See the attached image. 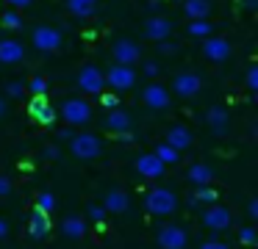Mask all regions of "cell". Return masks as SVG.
Masks as SVG:
<instances>
[{"instance_id":"obj_13","label":"cell","mask_w":258,"mask_h":249,"mask_svg":"<svg viewBox=\"0 0 258 249\" xmlns=\"http://www.w3.org/2000/svg\"><path fill=\"white\" fill-rule=\"evenodd\" d=\"M136 172H139L142 177H147V180H156V177L164 175V163L156 158V152L139 155V158H136Z\"/></svg>"},{"instance_id":"obj_41","label":"cell","mask_w":258,"mask_h":249,"mask_svg":"<svg viewBox=\"0 0 258 249\" xmlns=\"http://www.w3.org/2000/svg\"><path fill=\"white\" fill-rule=\"evenodd\" d=\"M247 213H250L252 219L258 216V199H250V205H247Z\"/></svg>"},{"instance_id":"obj_28","label":"cell","mask_w":258,"mask_h":249,"mask_svg":"<svg viewBox=\"0 0 258 249\" xmlns=\"http://www.w3.org/2000/svg\"><path fill=\"white\" fill-rule=\"evenodd\" d=\"M53 208H56V197H53L50 191H45V194L36 197V210H39V213H50Z\"/></svg>"},{"instance_id":"obj_37","label":"cell","mask_w":258,"mask_h":249,"mask_svg":"<svg viewBox=\"0 0 258 249\" xmlns=\"http://www.w3.org/2000/svg\"><path fill=\"white\" fill-rule=\"evenodd\" d=\"M12 194V180L6 175H0V197H9Z\"/></svg>"},{"instance_id":"obj_36","label":"cell","mask_w":258,"mask_h":249,"mask_svg":"<svg viewBox=\"0 0 258 249\" xmlns=\"http://www.w3.org/2000/svg\"><path fill=\"white\" fill-rule=\"evenodd\" d=\"M100 103L106 105V108H117L119 100H117V94H100Z\"/></svg>"},{"instance_id":"obj_43","label":"cell","mask_w":258,"mask_h":249,"mask_svg":"<svg viewBox=\"0 0 258 249\" xmlns=\"http://www.w3.org/2000/svg\"><path fill=\"white\" fill-rule=\"evenodd\" d=\"M9 6H14V9H25V6H31V0H6Z\"/></svg>"},{"instance_id":"obj_31","label":"cell","mask_w":258,"mask_h":249,"mask_svg":"<svg viewBox=\"0 0 258 249\" xmlns=\"http://www.w3.org/2000/svg\"><path fill=\"white\" fill-rule=\"evenodd\" d=\"M25 89H28L34 97H42V94L47 92V80H45V77H31V83H28Z\"/></svg>"},{"instance_id":"obj_46","label":"cell","mask_w":258,"mask_h":249,"mask_svg":"<svg viewBox=\"0 0 258 249\" xmlns=\"http://www.w3.org/2000/svg\"><path fill=\"white\" fill-rule=\"evenodd\" d=\"M241 6H244V9H255L258 0H241Z\"/></svg>"},{"instance_id":"obj_9","label":"cell","mask_w":258,"mask_h":249,"mask_svg":"<svg viewBox=\"0 0 258 249\" xmlns=\"http://www.w3.org/2000/svg\"><path fill=\"white\" fill-rule=\"evenodd\" d=\"M156 241L161 249H186V232L180 230L178 224H167V227L158 230Z\"/></svg>"},{"instance_id":"obj_14","label":"cell","mask_w":258,"mask_h":249,"mask_svg":"<svg viewBox=\"0 0 258 249\" xmlns=\"http://www.w3.org/2000/svg\"><path fill=\"white\" fill-rule=\"evenodd\" d=\"M25 58V47L17 39H0V64H20Z\"/></svg>"},{"instance_id":"obj_1","label":"cell","mask_w":258,"mask_h":249,"mask_svg":"<svg viewBox=\"0 0 258 249\" xmlns=\"http://www.w3.org/2000/svg\"><path fill=\"white\" fill-rule=\"evenodd\" d=\"M145 208H147V213H153V216H169L178 208V197H175L169 188H153L145 197Z\"/></svg>"},{"instance_id":"obj_15","label":"cell","mask_w":258,"mask_h":249,"mask_svg":"<svg viewBox=\"0 0 258 249\" xmlns=\"http://www.w3.org/2000/svg\"><path fill=\"white\" fill-rule=\"evenodd\" d=\"M203 53H206V58H211V61H225L230 55V44H228V39L211 36V39H206V44H203Z\"/></svg>"},{"instance_id":"obj_25","label":"cell","mask_w":258,"mask_h":249,"mask_svg":"<svg viewBox=\"0 0 258 249\" xmlns=\"http://www.w3.org/2000/svg\"><path fill=\"white\" fill-rule=\"evenodd\" d=\"M67 9L75 17H92L97 11V0H67Z\"/></svg>"},{"instance_id":"obj_45","label":"cell","mask_w":258,"mask_h":249,"mask_svg":"<svg viewBox=\"0 0 258 249\" xmlns=\"http://www.w3.org/2000/svg\"><path fill=\"white\" fill-rule=\"evenodd\" d=\"M58 136H61V138H64V141H70V138H73V136H75V133H73V130H70V127H64V130H58Z\"/></svg>"},{"instance_id":"obj_16","label":"cell","mask_w":258,"mask_h":249,"mask_svg":"<svg viewBox=\"0 0 258 249\" xmlns=\"http://www.w3.org/2000/svg\"><path fill=\"white\" fill-rule=\"evenodd\" d=\"M128 194L119 191V188H114V191H108L106 197H103V210H111V213H125L128 210Z\"/></svg>"},{"instance_id":"obj_40","label":"cell","mask_w":258,"mask_h":249,"mask_svg":"<svg viewBox=\"0 0 258 249\" xmlns=\"http://www.w3.org/2000/svg\"><path fill=\"white\" fill-rule=\"evenodd\" d=\"M158 50H161V53H164V55H169V53H175V50H178V47H175V44H172V42H167V39H164V42H161V44H158Z\"/></svg>"},{"instance_id":"obj_5","label":"cell","mask_w":258,"mask_h":249,"mask_svg":"<svg viewBox=\"0 0 258 249\" xmlns=\"http://www.w3.org/2000/svg\"><path fill=\"white\" fill-rule=\"evenodd\" d=\"M31 39H34V47L42 50V53H53V50L61 47V33L53 25H36Z\"/></svg>"},{"instance_id":"obj_42","label":"cell","mask_w":258,"mask_h":249,"mask_svg":"<svg viewBox=\"0 0 258 249\" xmlns=\"http://www.w3.org/2000/svg\"><path fill=\"white\" fill-rule=\"evenodd\" d=\"M45 155H47V158H50V160H56V158H58V155H61V152H58V147H53V144H50V147L45 149Z\"/></svg>"},{"instance_id":"obj_8","label":"cell","mask_w":258,"mask_h":249,"mask_svg":"<svg viewBox=\"0 0 258 249\" xmlns=\"http://www.w3.org/2000/svg\"><path fill=\"white\" fill-rule=\"evenodd\" d=\"M142 100L150 111H164L169 105V89L161 83H147L145 92H142Z\"/></svg>"},{"instance_id":"obj_2","label":"cell","mask_w":258,"mask_h":249,"mask_svg":"<svg viewBox=\"0 0 258 249\" xmlns=\"http://www.w3.org/2000/svg\"><path fill=\"white\" fill-rule=\"evenodd\" d=\"M70 149H73L75 158L92 160V158L100 155V138H97L95 133H75V136L70 138Z\"/></svg>"},{"instance_id":"obj_27","label":"cell","mask_w":258,"mask_h":249,"mask_svg":"<svg viewBox=\"0 0 258 249\" xmlns=\"http://www.w3.org/2000/svg\"><path fill=\"white\" fill-rule=\"evenodd\" d=\"M217 191H214L211 186H197V191H195V202H206V205H214L217 202Z\"/></svg>"},{"instance_id":"obj_26","label":"cell","mask_w":258,"mask_h":249,"mask_svg":"<svg viewBox=\"0 0 258 249\" xmlns=\"http://www.w3.org/2000/svg\"><path fill=\"white\" fill-rule=\"evenodd\" d=\"M156 158L161 160L164 166H167V163H178L180 155H178V149H172L167 141H164V144H158V147H156Z\"/></svg>"},{"instance_id":"obj_30","label":"cell","mask_w":258,"mask_h":249,"mask_svg":"<svg viewBox=\"0 0 258 249\" xmlns=\"http://www.w3.org/2000/svg\"><path fill=\"white\" fill-rule=\"evenodd\" d=\"M189 33H191V36H208V33H211V22H206V20H191V22H189Z\"/></svg>"},{"instance_id":"obj_35","label":"cell","mask_w":258,"mask_h":249,"mask_svg":"<svg viewBox=\"0 0 258 249\" xmlns=\"http://www.w3.org/2000/svg\"><path fill=\"white\" fill-rule=\"evenodd\" d=\"M247 86H250V92L258 89V66H250V72H247Z\"/></svg>"},{"instance_id":"obj_39","label":"cell","mask_w":258,"mask_h":249,"mask_svg":"<svg viewBox=\"0 0 258 249\" xmlns=\"http://www.w3.org/2000/svg\"><path fill=\"white\" fill-rule=\"evenodd\" d=\"M200 249H228V243H222V241H206V243H200Z\"/></svg>"},{"instance_id":"obj_12","label":"cell","mask_w":258,"mask_h":249,"mask_svg":"<svg viewBox=\"0 0 258 249\" xmlns=\"http://www.w3.org/2000/svg\"><path fill=\"white\" fill-rule=\"evenodd\" d=\"M169 33H172V22H169L167 17H147V22H145V36L147 39L164 42V39H169Z\"/></svg>"},{"instance_id":"obj_20","label":"cell","mask_w":258,"mask_h":249,"mask_svg":"<svg viewBox=\"0 0 258 249\" xmlns=\"http://www.w3.org/2000/svg\"><path fill=\"white\" fill-rule=\"evenodd\" d=\"M186 177H189L191 186H211L214 183V169L206 166V163H195V166H189Z\"/></svg>"},{"instance_id":"obj_24","label":"cell","mask_w":258,"mask_h":249,"mask_svg":"<svg viewBox=\"0 0 258 249\" xmlns=\"http://www.w3.org/2000/svg\"><path fill=\"white\" fill-rule=\"evenodd\" d=\"M183 11L191 17V20H206L208 11H211V3H208V0H186Z\"/></svg>"},{"instance_id":"obj_38","label":"cell","mask_w":258,"mask_h":249,"mask_svg":"<svg viewBox=\"0 0 258 249\" xmlns=\"http://www.w3.org/2000/svg\"><path fill=\"white\" fill-rule=\"evenodd\" d=\"M142 72H145V77H156L158 75V64H156V61H147Z\"/></svg>"},{"instance_id":"obj_10","label":"cell","mask_w":258,"mask_h":249,"mask_svg":"<svg viewBox=\"0 0 258 249\" xmlns=\"http://www.w3.org/2000/svg\"><path fill=\"white\" fill-rule=\"evenodd\" d=\"M203 224L208 227V230H214V232H222V230H228L230 227V210L228 208H222V205H217L214 202L211 208L203 213Z\"/></svg>"},{"instance_id":"obj_22","label":"cell","mask_w":258,"mask_h":249,"mask_svg":"<svg viewBox=\"0 0 258 249\" xmlns=\"http://www.w3.org/2000/svg\"><path fill=\"white\" fill-rule=\"evenodd\" d=\"M61 232L67 238H84L86 235V221L81 219V216H67V219L61 221Z\"/></svg>"},{"instance_id":"obj_21","label":"cell","mask_w":258,"mask_h":249,"mask_svg":"<svg viewBox=\"0 0 258 249\" xmlns=\"http://www.w3.org/2000/svg\"><path fill=\"white\" fill-rule=\"evenodd\" d=\"M206 122L214 127V133H219V136H222V133L228 130V111H225L222 105H214V108L206 114Z\"/></svg>"},{"instance_id":"obj_23","label":"cell","mask_w":258,"mask_h":249,"mask_svg":"<svg viewBox=\"0 0 258 249\" xmlns=\"http://www.w3.org/2000/svg\"><path fill=\"white\" fill-rule=\"evenodd\" d=\"M28 232L34 238H45L47 232H50V221H47V213H39V210H34V216H31V224H28Z\"/></svg>"},{"instance_id":"obj_18","label":"cell","mask_w":258,"mask_h":249,"mask_svg":"<svg viewBox=\"0 0 258 249\" xmlns=\"http://www.w3.org/2000/svg\"><path fill=\"white\" fill-rule=\"evenodd\" d=\"M167 144L180 152V149L191 147V133L186 130L183 125H175V127H169V130H167Z\"/></svg>"},{"instance_id":"obj_7","label":"cell","mask_w":258,"mask_h":249,"mask_svg":"<svg viewBox=\"0 0 258 249\" xmlns=\"http://www.w3.org/2000/svg\"><path fill=\"white\" fill-rule=\"evenodd\" d=\"M78 86L84 89L86 94H103L106 77H103V72L97 69L95 64H89V66H84V69L78 72Z\"/></svg>"},{"instance_id":"obj_44","label":"cell","mask_w":258,"mask_h":249,"mask_svg":"<svg viewBox=\"0 0 258 249\" xmlns=\"http://www.w3.org/2000/svg\"><path fill=\"white\" fill-rule=\"evenodd\" d=\"M6 235H9V221L0 219V238H6Z\"/></svg>"},{"instance_id":"obj_47","label":"cell","mask_w":258,"mask_h":249,"mask_svg":"<svg viewBox=\"0 0 258 249\" xmlns=\"http://www.w3.org/2000/svg\"><path fill=\"white\" fill-rule=\"evenodd\" d=\"M0 116H6V100L0 97Z\"/></svg>"},{"instance_id":"obj_34","label":"cell","mask_w":258,"mask_h":249,"mask_svg":"<svg viewBox=\"0 0 258 249\" xmlns=\"http://www.w3.org/2000/svg\"><path fill=\"white\" fill-rule=\"evenodd\" d=\"M89 219L97 221V224H103V221H106V210H103L100 205H92V208H89Z\"/></svg>"},{"instance_id":"obj_17","label":"cell","mask_w":258,"mask_h":249,"mask_svg":"<svg viewBox=\"0 0 258 249\" xmlns=\"http://www.w3.org/2000/svg\"><path fill=\"white\" fill-rule=\"evenodd\" d=\"M103 125H106L108 130H114V133H128L131 116L125 114V111H119V108H111V111L106 114V119H103Z\"/></svg>"},{"instance_id":"obj_3","label":"cell","mask_w":258,"mask_h":249,"mask_svg":"<svg viewBox=\"0 0 258 249\" xmlns=\"http://www.w3.org/2000/svg\"><path fill=\"white\" fill-rule=\"evenodd\" d=\"M58 114L64 116L67 125H86V122L92 119V105L86 103V100H81V97H73V100H67V103L61 105Z\"/></svg>"},{"instance_id":"obj_4","label":"cell","mask_w":258,"mask_h":249,"mask_svg":"<svg viewBox=\"0 0 258 249\" xmlns=\"http://www.w3.org/2000/svg\"><path fill=\"white\" fill-rule=\"evenodd\" d=\"M103 77H106V83L114 89V92H128V89H134V83H136L134 66H122V64H114Z\"/></svg>"},{"instance_id":"obj_29","label":"cell","mask_w":258,"mask_h":249,"mask_svg":"<svg viewBox=\"0 0 258 249\" xmlns=\"http://www.w3.org/2000/svg\"><path fill=\"white\" fill-rule=\"evenodd\" d=\"M0 22H3V28H9V31H17V28H23V17H20L17 11H6V14L0 17Z\"/></svg>"},{"instance_id":"obj_6","label":"cell","mask_w":258,"mask_h":249,"mask_svg":"<svg viewBox=\"0 0 258 249\" xmlns=\"http://www.w3.org/2000/svg\"><path fill=\"white\" fill-rule=\"evenodd\" d=\"M111 53H114V64H122V66H134L136 61L142 58L139 44L131 42V39H119V42H114Z\"/></svg>"},{"instance_id":"obj_19","label":"cell","mask_w":258,"mask_h":249,"mask_svg":"<svg viewBox=\"0 0 258 249\" xmlns=\"http://www.w3.org/2000/svg\"><path fill=\"white\" fill-rule=\"evenodd\" d=\"M31 116H34L36 122H42V125H50V122L56 119V111H53V105L47 103L45 97H36L34 103H31Z\"/></svg>"},{"instance_id":"obj_33","label":"cell","mask_w":258,"mask_h":249,"mask_svg":"<svg viewBox=\"0 0 258 249\" xmlns=\"http://www.w3.org/2000/svg\"><path fill=\"white\" fill-rule=\"evenodd\" d=\"M239 241L244 243V246H252V243H255V230H252V227H244V230L239 232Z\"/></svg>"},{"instance_id":"obj_32","label":"cell","mask_w":258,"mask_h":249,"mask_svg":"<svg viewBox=\"0 0 258 249\" xmlns=\"http://www.w3.org/2000/svg\"><path fill=\"white\" fill-rule=\"evenodd\" d=\"M25 94V83H20V80H12V83H6V97H12V100H20Z\"/></svg>"},{"instance_id":"obj_11","label":"cell","mask_w":258,"mask_h":249,"mask_svg":"<svg viewBox=\"0 0 258 249\" xmlns=\"http://www.w3.org/2000/svg\"><path fill=\"white\" fill-rule=\"evenodd\" d=\"M200 75H195V72H180L178 77L172 80V92L180 94V97H195L197 92H200Z\"/></svg>"}]
</instances>
